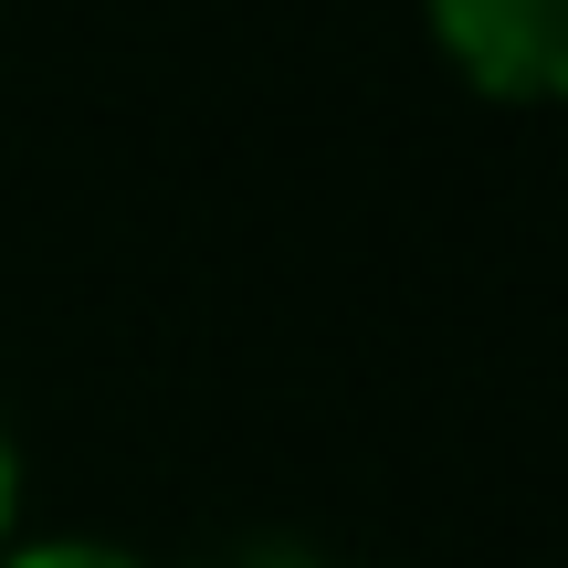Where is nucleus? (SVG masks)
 <instances>
[{
    "label": "nucleus",
    "mask_w": 568,
    "mask_h": 568,
    "mask_svg": "<svg viewBox=\"0 0 568 568\" xmlns=\"http://www.w3.org/2000/svg\"><path fill=\"white\" fill-rule=\"evenodd\" d=\"M464 74L506 95H568V0H432Z\"/></svg>",
    "instance_id": "nucleus-1"
},
{
    "label": "nucleus",
    "mask_w": 568,
    "mask_h": 568,
    "mask_svg": "<svg viewBox=\"0 0 568 568\" xmlns=\"http://www.w3.org/2000/svg\"><path fill=\"white\" fill-rule=\"evenodd\" d=\"M11 568H138V558H116V548H32V558H11Z\"/></svg>",
    "instance_id": "nucleus-2"
},
{
    "label": "nucleus",
    "mask_w": 568,
    "mask_h": 568,
    "mask_svg": "<svg viewBox=\"0 0 568 568\" xmlns=\"http://www.w3.org/2000/svg\"><path fill=\"white\" fill-rule=\"evenodd\" d=\"M0 516H11V443H0Z\"/></svg>",
    "instance_id": "nucleus-3"
},
{
    "label": "nucleus",
    "mask_w": 568,
    "mask_h": 568,
    "mask_svg": "<svg viewBox=\"0 0 568 568\" xmlns=\"http://www.w3.org/2000/svg\"><path fill=\"white\" fill-rule=\"evenodd\" d=\"M253 568H305V558H253Z\"/></svg>",
    "instance_id": "nucleus-4"
}]
</instances>
